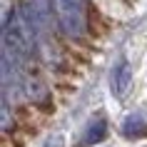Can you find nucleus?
Listing matches in <instances>:
<instances>
[{"label":"nucleus","mask_w":147,"mask_h":147,"mask_svg":"<svg viewBox=\"0 0 147 147\" xmlns=\"http://www.w3.org/2000/svg\"><path fill=\"white\" fill-rule=\"evenodd\" d=\"M57 15V23L67 35H82L85 32V3L82 0H50Z\"/></svg>","instance_id":"1"},{"label":"nucleus","mask_w":147,"mask_h":147,"mask_svg":"<svg viewBox=\"0 0 147 147\" xmlns=\"http://www.w3.org/2000/svg\"><path fill=\"white\" fill-rule=\"evenodd\" d=\"M130 82H132V70H130V65H127V60H120V65H117V67L112 70V75H110V87H112V92H115L117 97H122V95L127 92Z\"/></svg>","instance_id":"2"},{"label":"nucleus","mask_w":147,"mask_h":147,"mask_svg":"<svg viewBox=\"0 0 147 147\" xmlns=\"http://www.w3.org/2000/svg\"><path fill=\"white\" fill-rule=\"evenodd\" d=\"M105 135H107V125L102 120H95V122L87 125L85 135H82V145H97V142L105 140Z\"/></svg>","instance_id":"3"},{"label":"nucleus","mask_w":147,"mask_h":147,"mask_svg":"<svg viewBox=\"0 0 147 147\" xmlns=\"http://www.w3.org/2000/svg\"><path fill=\"white\" fill-rule=\"evenodd\" d=\"M122 135L125 137H145L147 135V122H142L140 117H127L122 125Z\"/></svg>","instance_id":"4"}]
</instances>
